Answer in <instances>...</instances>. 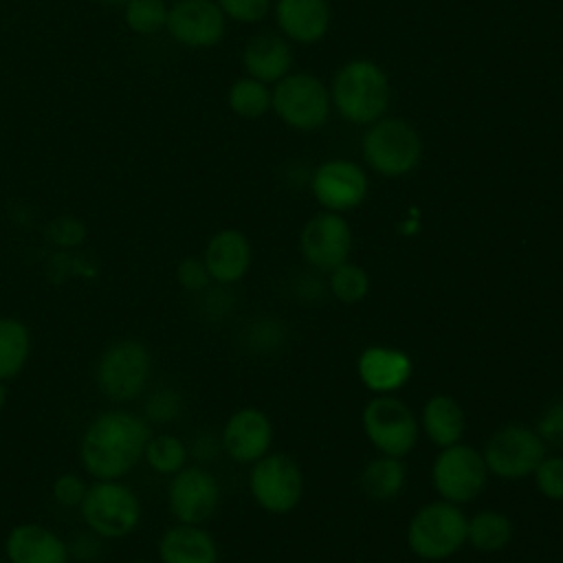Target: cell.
Returning a JSON list of instances; mask_svg holds the SVG:
<instances>
[{"label":"cell","mask_w":563,"mask_h":563,"mask_svg":"<svg viewBox=\"0 0 563 563\" xmlns=\"http://www.w3.org/2000/svg\"><path fill=\"white\" fill-rule=\"evenodd\" d=\"M150 435L145 418L125 409L101 411L81 433V466L92 479H121L143 460Z\"/></svg>","instance_id":"cell-1"},{"label":"cell","mask_w":563,"mask_h":563,"mask_svg":"<svg viewBox=\"0 0 563 563\" xmlns=\"http://www.w3.org/2000/svg\"><path fill=\"white\" fill-rule=\"evenodd\" d=\"M330 103L352 125H372L383 119L391 88L387 73L372 59H350L332 77Z\"/></svg>","instance_id":"cell-2"},{"label":"cell","mask_w":563,"mask_h":563,"mask_svg":"<svg viewBox=\"0 0 563 563\" xmlns=\"http://www.w3.org/2000/svg\"><path fill=\"white\" fill-rule=\"evenodd\" d=\"M361 154L378 176L400 178L420 165L422 139L407 119L383 117L367 125Z\"/></svg>","instance_id":"cell-3"},{"label":"cell","mask_w":563,"mask_h":563,"mask_svg":"<svg viewBox=\"0 0 563 563\" xmlns=\"http://www.w3.org/2000/svg\"><path fill=\"white\" fill-rule=\"evenodd\" d=\"M84 523L99 539H123L141 523L139 495L121 479H95L79 504Z\"/></svg>","instance_id":"cell-4"},{"label":"cell","mask_w":563,"mask_h":563,"mask_svg":"<svg viewBox=\"0 0 563 563\" xmlns=\"http://www.w3.org/2000/svg\"><path fill=\"white\" fill-rule=\"evenodd\" d=\"M466 521L457 504L431 501L409 519L407 545L424 561L449 559L466 543Z\"/></svg>","instance_id":"cell-5"},{"label":"cell","mask_w":563,"mask_h":563,"mask_svg":"<svg viewBox=\"0 0 563 563\" xmlns=\"http://www.w3.org/2000/svg\"><path fill=\"white\" fill-rule=\"evenodd\" d=\"M152 376V354L139 339H119L110 343L95 367V380L103 396L128 402L141 396Z\"/></svg>","instance_id":"cell-6"},{"label":"cell","mask_w":563,"mask_h":563,"mask_svg":"<svg viewBox=\"0 0 563 563\" xmlns=\"http://www.w3.org/2000/svg\"><path fill=\"white\" fill-rule=\"evenodd\" d=\"M271 110L288 128L314 132L328 123L332 103L325 84L310 73H288L273 88Z\"/></svg>","instance_id":"cell-7"},{"label":"cell","mask_w":563,"mask_h":563,"mask_svg":"<svg viewBox=\"0 0 563 563\" xmlns=\"http://www.w3.org/2000/svg\"><path fill=\"white\" fill-rule=\"evenodd\" d=\"M367 440L391 457H405L418 442V420L413 411L391 394H376L361 413Z\"/></svg>","instance_id":"cell-8"},{"label":"cell","mask_w":563,"mask_h":563,"mask_svg":"<svg viewBox=\"0 0 563 563\" xmlns=\"http://www.w3.org/2000/svg\"><path fill=\"white\" fill-rule=\"evenodd\" d=\"M249 490L266 512L286 515L303 497V473L288 455L266 453L249 471Z\"/></svg>","instance_id":"cell-9"},{"label":"cell","mask_w":563,"mask_h":563,"mask_svg":"<svg viewBox=\"0 0 563 563\" xmlns=\"http://www.w3.org/2000/svg\"><path fill=\"white\" fill-rule=\"evenodd\" d=\"M484 455L471 444H451L440 449L431 466V482L435 493L451 504L473 501L486 486Z\"/></svg>","instance_id":"cell-10"},{"label":"cell","mask_w":563,"mask_h":563,"mask_svg":"<svg viewBox=\"0 0 563 563\" xmlns=\"http://www.w3.org/2000/svg\"><path fill=\"white\" fill-rule=\"evenodd\" d=\"M545 449L534 427L506 424L488 438L482 455L488 473L501 479H519L534 473L537 464L545 457Z\"/></svg>","instance_id":"cell-11"},{"label":"cell","mask_w":563,"mask_h":563,"mask_svg":"<svg viewBox=\"0 0 563 563\" xmlns=\"http://www.w3.org/2000/svg\"><path fill=\"white\" fill-rule=\"evenodd\" d=\"M299 251L306 264L319 273H330L347 262L352 251V229L341 213L321 211L312 216L299 235Z\"/></svg>","instance_id":"cell-12"},{"label":"cell","mask_w":563,"mask_h":563,"mask_svg":"<svg viewBox=\"0 0 563 563\" xmlns=\"http://www.w3.org/2000/svg\"><path fill=\"white\" fill-rule=\"evenodd\" d=\"M310 191L323 211L345 213L356 209L369 191L365 169L347 158L323 161L310 176Z\"/></svg>","instance_id":"cell-13"},{"label":"cell","mask_w":563,"mask_h":563,"mask_svg":"<svg viewBox=\"0 0 563 563\" xmlns=\"http://www.w3.org/2000/svg\"><path fill=\"white\" fill-rule=\"evenodd\" d=\"M167 504L178 523L202 526L220 506V484L205 466H183L169 479Z\"/></svg>","instance_id":"cell-14"},{"label":"cell","mask_w":563,"mask_h":563,"mask_svg":"<svg viewBox=\"0 0 563 563\" xmlns=\"http://www.w3.org/2000/svg\"><path fill=\"white\" fill-rule=\"evenodd\" d=\"M165 31L185 48H213L227 33V18L213 0H176L167 9Z\"/></svg>","instance_id":"cell-15"},{"label":"cell","mask_w":563,"mask_h":563,"mask_svg":"<svg viewBox=\"0 0 563 563\" xmlns=\"http://www.w3.org/2000/svg\"><path fill=\"white\" fill-rule=\"evenodd\" d=\"M220 444L233 462L253 464L264 457L273 444V422L262 409H238L224 422Z\"/></svg>","instance_id":"cell-16"},{"label":"cell","mask_w":563,"mask_h":563,"mask_svg":"<svg viewBox=\"0 0 563 563\" xmlns=\"http://www.w3.org/2000/svg\"><path fill=\"white\" fill-rule=\"evenodd\" d=\"M253 251L249 238L238 229L216 231L202 253V262L209 271L211 282L229 286L240 282L251 268Z\"/></svg>","instance_id":"cell-17"},{"label":"cell","mask_w":563,"mask_h":563,"mask_svg":"<svg viewBox=\"0 0 563 563\" xmlns=\"http://www.w3.org/2000/svg\"><path fill=\"white\" fill-rule=\"evenodd\" d=\"M273 13L279 33L297 44L321 42L332 20L328 0H275Z\"/></svg>","instance_id":"cell-18"},{"label":"cell","mask_w":563,"mask_h":563,"mask_svg":"<svg viewBox=\"0 0 563 563\" xmlns=\"http://www.w3.org/2000/svg\"><path fill=\"white\" fill-rule=\"evenodd\" d=\"M361 383L374 394H394L405 387L413 374L409 354L396 347L369 345L356 361Z\"/></svg>","instance_id":"cell-19"},{"label":"cell","mask_w":563,"mask_h":563,"mask_svg":"<svg viewBox=\"0 0 563 563\" xmlns=\"http://www.w3.org/2000/svg\"><path fill=\"white\" fill-rule=\"evenodd\" d=\"M9 563H68V543L42 523H18L4 541Z\"/></svg>","instance_id":"cell-20"},{"label":"cell","mask_w":563,"mask_h":563,"mask_svg":"<svg viewBox=\"0 0 563 563\" xmlns=\"http://www.w3.org/2000/svg\"><path fill=\"white\" fill-rule=\"evenodd\" d=\"M242 66L249 77L268 86L277 84L292 66L290 42L277 33H257L242 51Z\"/></svg>","instance_id":"cell-21"},{"label":"cell","mask_w":563,"mask_h":563,"mask_svg":"<svg viewBox=\"0 0 563 563\" xmlns=\"http://www.w3.org/2000/svg\"><path fill=\"white\" fill-rule=\"evenodd\" d=\"M216 539L196 523H176L158 539L161 563H218Z\"/></svg>","instance_id":"cell-22"},{"label":"cell","mask_w":563,"mask_h":563,"mask_svg":"<svg viewBox=\"0 0 563 563\" xmlns=\"http://www.w3.org/2000/svg\"><path fill=\"white\" fill-rule=\"evenodd\" d=\"M466 418L460 402L449 394L431 396L422 407V431L440 449L457 444L464 435Z\"/></svg>","instance_id":"cell-23"},{"label":"cell","mask_w":563,"mask_h":563,"mask_svg":"<svg viewBox=\"0 0 563 563\" xmlns=\"http://www.w3.org/2000/svg\"><path fill=\"white\" fill-rule=\"evenodd\" d=\"M407 482V468L402 457L383 455L367 462L361 473V488L374 501H389L400 495Z\"/></svg>","instance_id":"cell-24"},{"label":"cell","mask_w":563,"mask_h":563,"mask_svg":"<svg viewBox=\"0 0 563 563\" xmlns=\"http://www.w3.org/2000/svg\"><path fill=\"white\" fill-rule=\"evenodd\" d=\"M31 356V332L15 317H0V380L22 374Z\"/></svg>","instance_id":"cell-25"},{"label":"cell","mask_w":563,"mask_h":563,"mask_svg":"<svg viewBox=\"0 0 563 563\" xmlns=\"http://www.w3.org/2000/svg\"><path fill=\"white\" fill-rule=\"evenodd\" d=\"M512 539V521L497 510H479L466 521V541L479 552H499Z\"/></svg>","instance_id":"cell-26"},{"label":"cell","mask_w":563,"mask_h":563,"mask_svg":"<svg viewBox=\"0 0 563 563\" xmlns=\"http://www.w3.org/2000/svg\"><path fill=\"white\" fill-rule=\"evenodd\" d=\"M273 90L268 84L253 77H240L229 86L227 106L233 114L242 119H260L271 110Z\"/></svg>","instance_id":"cell-27"},{"label":"cell","mask_w":563,"mask_h":563,"mask_svg":"<svg viewBox=\"0 0 563 563\" xmlns=\"http://www.w3.org/2000/svg\"><path fill=\"white\" fill-rule=\"evenodd\" d=\"M187 457H189L187 444L172 433L150 435L143 451L145 464L158 475L178 473L183 466H187Z\"/></svg>","instance_id":"cell-28"},{"label":"cell","mask_w":563,"mask_h":563,"mask_svg":"<svg viewBox=\"0 0 563 563\" xmlns=\"http://www.w3.org/2000/svg\"><path fill=\"white\" fill-rule=\"evenodd\" d=\"M165 0H130L123 4V22L134 35H156L165 31L167 22Z\"/></svg>","instance_id":"cell-29"},{"label":"cell","mask_w":563,"mask_h":563,"mask_svg":"<svg viewBox=\"0 0 563 563\" xmlns=\"http://www.w3.org/2000/svg\"><path fill=\"white\" fill-rule=\"evenodd\" d=\"M328 275H330L328 277L330 292L343 303H356V301L365 299V295L369 292V277H367L365 268H361L358 264L343 262Z\"/></svg>","instance_id":"cell-30"},{"label":"cell","mask_w":563,"mask_h":563,"mask_svg":"<svg viewBox=\"0 0 563 563\" xmlns=\"http://www.w3.org/2000/svg\"><path fill=\"white\" fill-rule=\"evenodd\" d=\"M183 411V396L172 387H158L145 400V418L156 424L174 422Z\"/></svg>","instance_id":"cell-31"},{"label":"cell","mask_w":563,"mask_h":563,"mask_svg":"<svg viewBox=\"0 0 563 563\" xmlns=\"http://www.w3.org/2000/svg\"><path fill=\"white\" fill-rule=\"evenodd\" d=\"M539 493L552 501H563V455H545L534 468Z\"/></svg>","instance_id":"cell-32"},{"label":"cell","mask_w":563,"mask_h":563,"mask_svg":"<svg viewBox=\"0 0 563 563\" xmlns=\"http://www.w3.org/2000/svg\"><path fill=\"white\" fill-rule=\"evenodd\" d=\"M227 20L240 24H255L264 20L273 7L271 0H213Z\"/></svg>","instance_id":"cell-33"},{"label":"cell","mask_w":563,"mask_h":563,"mask_svg":"<svg viewBox=\"0 0 563 563\" xmlns=\"http://www.w3.org/2000/svg\"><path fill=\"white\" fill-rule=\"evenodd\" d=\"M46 238L59 249H75L84 242L86 227L77 218H55L46 229Z\"/></svg>","instance_id":"cell-34"},{"label":"cell","mask_w":563,"mask_h":563,"mask_svg":"<svg viewBox=\"0 0 563 563\" xmlns=\"http://www.w3.org/2000/svg\"><path fill=\"white\" fill-rule=\"evenodd\" d=\"M176 279L189 292H205L211 284V277H209V271H207L202 257L180 260L176 266Z\"/></svg>","instance_id":"cell-35"},{"label":"cell","mask_w":563,"mask_h":563,"mask_svg":"<svg viewBox=\"0 0 563 563\" xmlns=\"http://www.w3.org/2000/svg\"><path fill=\"white\" fill-rule=\"evenodd\" d=\"M534 431L539 433V438L556 449L563 451V400H556L552 402L543 413L541 418L537 420V427Z\"/></svg>","instance_id":"cell-36"},{"label":"cell","mask_w":563,"mask_h":563,"mask_svg":"<svg viewBox=\"0 0 563 563\" xmlns=\"http://www.w3.org/2000/svg\"><path fill=\"white\" fill-rule=\"evenodd\" d=\"M86 490L88 484L75 473H64L53 482V497L64 508H79Z\"/></svg>","instance_id":"cell-37"},{"label":"cell","mask_w":563,"mask_h":563,"mask_svg":"<svg viewBox=\"0 0 563 563\" xmlns=\"http://www.w3.org/2000/svg\"><path fill=\"white\" fill-rule=\"evenodd\" d=\"M97 534H77L70 543H68V552H70V559H95L97 552H99V545H97Z\"/></svg>","instance_id":"cell-38"},{"label":"cell","mask_w":563,"mask_h":563,"mask_svg":"<svg viewBox=\"0 0 563 563\" xmlns=\"http://www.w3.org/2000/svg\"><path fill=\"white\" fill-rule=\"evenodd\" d=\"M101 4H108V7H121L123 9V4H128L130 0H99Z\"/></svg>","instance_id":"cell-39"},{"label":"cell","mask_w":563,"mask_h":563,"mask_svg":"<svg viewBox=\"0 0 563 563\" xmlns=\"http://www.w3.org/2000/svg\"><path fill=\"white\" fill-rule=\"evenodd\" d=\"M4 402H7V387H4V383L0 380V411L4 409Z\"/></svg>","instance_id":"cell-40"},{"label":"cell","mask_w":563,"mask_h":563,"mask_svg":"<svg viewBox=\"0 0 563 563\" xmlns=\"http://www.w3.org/2000/svg\"><path fill=\"white\" fill-rule=\"evenodd\" d=\"M125 563H154V561H147V559H132V561H125Z\"/></svg>","instance_id":"cell-41"},{"label":"cell","mask_w":563,"mask_h":563,"mask_svg":"<svg viewBox=\"0 0 563 563\" xmlns=\"http://www.w3.org/2000/svg\"><path fill=\"white\" fill-rule=\"evenodd\" d=\"M0 563H9V561H7V559H4V561H2V559H0Z\"/></svg>","instance_id":"cell-42"}]
</instances>
